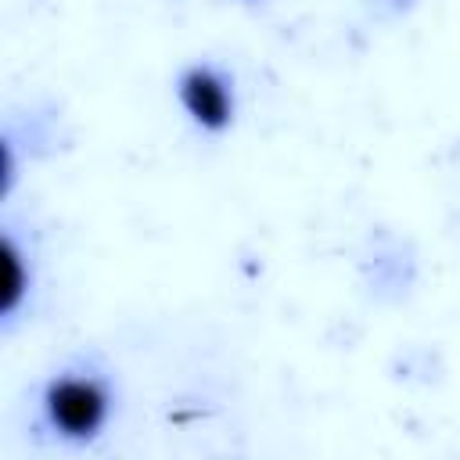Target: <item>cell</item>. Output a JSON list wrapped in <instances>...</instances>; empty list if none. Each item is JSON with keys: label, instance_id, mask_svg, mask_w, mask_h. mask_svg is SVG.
Masks as SVG:
<instances>
[{"label": "cell", "instance_id": "1", "mask_svg": "<svg viewBox=\"0 0 460 460\" xmlns=\"http://www.w3.org/2000/svg\"><path fill=\"white\" fill-rule=\"evenodd\" d=\"M43 424L68 446H90L101 438L115 413V385L90 367H68L54 374L40 392Z\"/></svg>", "mask_w": 460, "mask_h": 460}, {"label": "cell", "instance_id": "2", "mask_svg": "<svg viewBox=\"0 0 460 460\" xmlns=\"http://www.w3.org/2000/svg\"><path fill=\"white\" fill-rule=\"evenodd\" d=\"M176 97L180 108L187 111V119L201 129V133H226L237 119V90H234V75L212 61H194L180 72L176 79Z\"/></svg>", "mask_w": 460, "mask_h": 460}, {"label": "cell", "instance_id": "3", "mask_svg": "<svg viewBox=\"0 0 460 460\" xmlns=\"http://www.w3.org/2000/svg\"><path fill=\"white\" fill-rule=\"evenodd\" d=\"M0 255H4V291H0V320L4 323H14L29 291H32V266L25 259V248L14 241V234L7 230L4 234V244H0Z\"/></svg>", "mask_w": 460, "mask_h": 460}]
</instances>
